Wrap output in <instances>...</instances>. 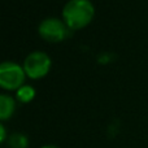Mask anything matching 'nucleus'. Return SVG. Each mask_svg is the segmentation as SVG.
<instances>
[{
    "instance_id": "1",
    "label": "nucleus",
    "mask_w": 148,
    "mask_h": 148,
    "mask_svg": "<svg viewBox=\"0 0 148 148\" xmlns=\"http://www.w3.org/2000/svg\"><path fill=\"white\" fill-rule=\"evenodd\" d=\"M94 16L95 8L90 0H69L62 9V20L69 30L86 27Z\"/></svg>"
},
{
    "instance_id": "2",
    "label": "nucleus",
    "mask_w": 148,
    "mask_h": 148,
    "mask_svg": "<svg viewBox=\"0 0 148 148\" xmlns=\"http://www.w3.org/2000/svg\"><path fill=\"white\" fill-rule=\"evenodd\" d=\"M26 73L23 66L12 61H4L0 65V86L4 90H18L23 86Z\"/></svg>"
},
{
    "instance_id": "5",
    "label": "nucleus",
    "mask_w": 148,
    "mask_h": 148,
    "mask_svg": "<svg viewBox=\"0 0 148 148\" xmlns=\"http://www.w3.org/2000/svg\"><path fill=\"white\" fill-rule=\"evenodd\" d=\"M16 101L10 95L1 94L0 95V120L5 121L14 113Z\"/></svg>"
},
{
    "instance_id": "4",
    "label": "nucleus",
    "mask_w": 148,
    "mask_h": 148,
    "mask_svg": "<svg viewBox=\"0 0 148 148\" xmlns=\"http://www.w3.org/2000/svg\"><path fill=\"white\" fill-rule=\"evenodd\" d=\"M68 30L69 27L64 20H60L56 17H48L40 22L38 27V33L44 40L51 42V43H57V42L64 40L68 36Z\"/></svg>"
},
{
    "instance_id": "9",
    "label": "nucleus",
    "mask_w": 148,
    "mask_h": 148,
    "mask_svg": "<svg viewBox=\"0 0 148 148\" xmlns=\"http://www.w3.org/2000/svg\"><path fill=\"white\" fill-rule=\"evenodd\" d=\"M42 148H59V147H56V146H44Z\"/></svg>"
},
{
    "instance_id": "7",
    "label": "nucleus",
    "mask_w": 148,
    "mask_h": 148,
    "mask_svg": "<svg viewBox=\"0 0 148 148\" xmlns=\"http://www.w3.org/2000/svg\"><path fill=\"white\" fill-rule=\"evenodd\" d=\"M9 147L10 148H27V144H29V140L23 134H20V133H14L10 135L9 138Z\"/></svg>"
},
{
    "instance_id": "6",
    "label": "nucleus",
    "mask_w": 148,
    "mask_h": 148,
    "mask_svg": "<svg viewBox=\"0 0 148 148\" xmlns=\"http://www.w3.org/2000/svg\"><path fill=\"white\" fill-rule=\"evenodd\" d=\"M16 96H17L18 101L21 103H30L31 100L35 97V88L31 86H27V84H23L22 87L16 91Z\"/></svg>"
},
{
    "instance_id": "3",
    "label": "nucleus",
    "mask_w": 148,
    "mask_h": 148,
    "mask_svg": "<svg viewBox=\"0 0 148 148\" xmlns=\"http://www.w3.org/2000/svg\"><path fill=\"white\" fill-rule=\"evenodd\" d=\"M51 59L47 53L42 51H34L27 55L23 61V70L26 75L33 79H38L44 77L49 72Z\"/></svg>"
},
{
    "instance_id": "8",
    "label": "nucleus",
    "mask_w": 148,
    "mask_h": 148,
    "mask_svg": "<svg viewBox=\"0 0 148 148\" xmlns=\"http://www.w3.org/2000/svg\"><path fill=\"white\" fill-rule=\"evenodd\" d=\"M5 139H7V135H5V127H4V125H0V140L5 142Z\"/></svg>"
}]
</instances>
